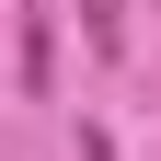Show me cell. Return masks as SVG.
I'll list each match as a JSON object with an SVG mask.
<instances>
[{
	"mask_svg": "<svg viewBox=\"0 0 161 161\" xmlns=\"http://www.w3.org/2000/svg\"><path fill=\"white\" fill-rule=\"evenodd\" d=\"M58 80V12H23V92Z\"/></svg>",
	"mask_w": 161,
	"mask_h": 161,
	"instance_id": "1",
	"label": "cell"
},
{
	"mask_svg": "<svg viewBox=\"0 0 161 161\" xmlns=\"http://www.w3.org/2000/svg\"><path fill=\"white\" fill-rule=\"evenodd\" d=\"M69 150H80V161H115V138H104V127H80V138H69Z\"/></svg>",
	"mask_w": 161,
	"mask_h": 161,
	"instance_id": "3",
	"label": "cell"
},
{
	"mask_svg": "<svg viewBox=\"0 0 161 161\" xmlns=\"http://www.w3.org/2000/svg\"><path fill=\"white\" fill-rule=\"evenodd\" d=\"M80 46H92V58L127 46V0H80Z\"/></svg>",
	"mask_w": 161,
	"mask_h": 161,
	"instance_id": "2",
	"label": "cell"
}]
</instances>
